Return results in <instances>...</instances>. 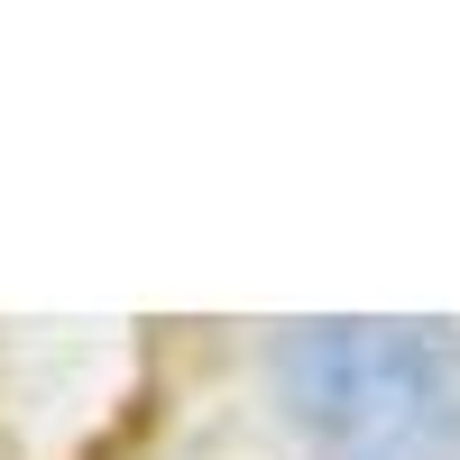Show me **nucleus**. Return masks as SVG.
Masks as SVG:
<instances>
[{"mask_svg":"<svg viewBox=\"0 0 460 460\" xmlns=\"http://www.w3.org/2000/svg\"><path fill=\"white\" fill-rule=\"evenodd\" d=\"M286 424L323 460H460V332L451 323H286L267 350Z\"/></svg>","mask_w":460,"mask_h":460,"instance_id":"1","label":"nucleus"}]
</instances>
